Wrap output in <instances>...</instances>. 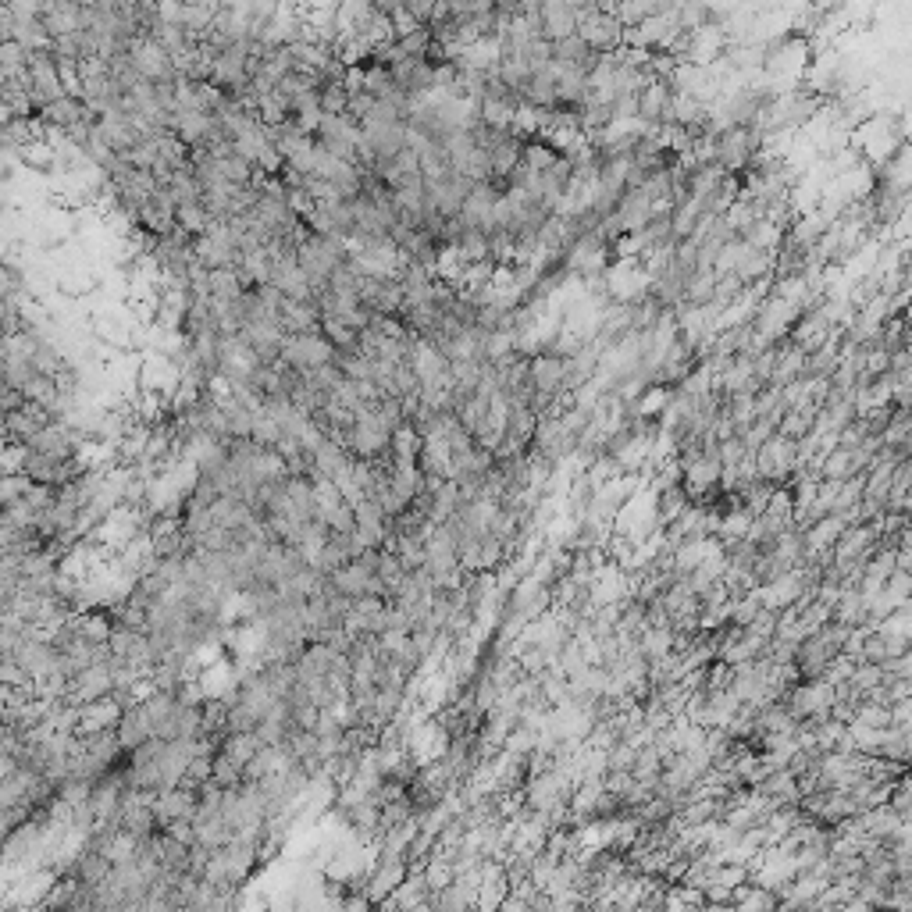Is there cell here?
<instances>
[{"mask_svg": "<svg viewBox=\"0 0 912 912\" xmlns=\"http://www.w3.org/2000/svg\"><path fill=\"white\" fill-rule=\"evenodd\" d=\"M111 692H114V667L111 663H90L82 674H75L72 681H68V699H72L75 706L97 702Z\"/></svg>", "mask_w": 912, "mask_h": 912, "instance_id": "obj_1", "label": "cell"}, {"mask_svg": "<svg viewBox=\"0 0 912 912\" xmlns=\"http://www.w3.org/2000/svg\"><path fill=\"white\" fill-rule=\"evenodd\" d=\"M122 713H125V706L114 695H104V699H97V702H86L82 706V720H79V738H86V734H93V731H104V727H118V720H122Z\"/></svg>", "mask_w": 912, "mask_h": 912, "instance_id": "obj_2", "label": "cell"}, {"mask_svg": "<svg viewBox=\"0 0 912 912\" xmlns=\"http://www.w3.org/2000/svg\"><path fill=\"white\" fill-rule=\"evenodd\" d=\"M118 738H122V745L125 749H139L143 741L147 738H154V724H150V713H147V706L143 702H132V706H125V713H122V720H118Z\"/></svg>", "mask_w": 912, "mask_h": 912, "instance_id": "obj_3", "label": "cell"}, {"mask_svg": "<svg viewBox=\"0 0 912 912\" xmlns=\"http://www.w3.org/2000/svg\"><path fill=\"white\" fill-rule=\"evenodd\" d=\"M214 781L221 784V788H239L243 784V766L236 763V759L228 756V752L218 749V756H214Z\"/></svg>", "mask_w": 912, "mask_h": 912, "instance_id": "obj_4", "label": "cell"}]
</instances>
